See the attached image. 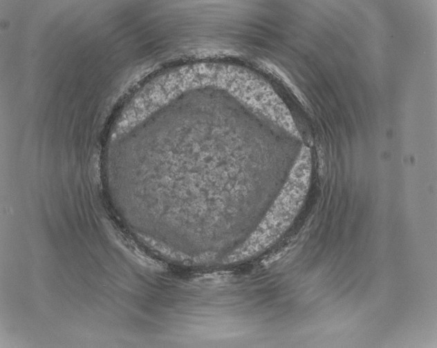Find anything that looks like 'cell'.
Returning <instances> with one entry per match:
<instances>
[{
    "mask_svg": "<svg viewBox=\"0 0 437 348\" xmlns=\"http://www.w3.org/2000/svg\"><path fill=\"white\" fill-rule=\"evenodd\" d=\"M312 173L310 150L304 147L274 203L245 244L249 254L265 250L289 228L308 192Z\"/></svg>",
    "mask_w": 437,
    "mask_h": 348,
    "instance_id": "6da1fadb",
    "label": "cell"
}]
</instances>
